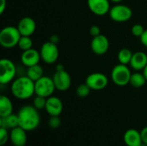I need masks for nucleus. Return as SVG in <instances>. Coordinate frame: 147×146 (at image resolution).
I'll return each mask as SVG.
<instances>
[{"label": "nucleus", "instance_id": "22", "mask_svg": "<svg viewBox=\"0 0 147 146\" xmlns=\"http://www.w3.org/2000/svg\"><path fill=\"white\" fill-rule=\"evenodd\" d=\"M27 76L30 79H32L34 82H35L43 77V68L39 64L33 65V66H30V67H28Z\"/></svg>", "mask_w": 147, "mask_h": 146}, {"label": "nucleus", "instance_id": "29", "mask_svg": "<svg viewBox=\"0 0 147 146\" xmlns=\"http://www.w3.org/2000/svg\"><path fill=\"white\" fill-rule=\"evenodd\" d=\"M8 140H9V133L8 132V129L0 127V145H5Z\"/></svg>", "mask_w": 147, "mask_h": 146}, {"label": "nucleus", "instance_id": "16", "mask_svg": "<svg viewBox=\"0 0 147 146\" xmlns=\"http://www.w3.org/2000/svg\"><path fill=\"white\" fill-rule=\"evenodd\" d=\"M40 53L37 50L31 48L27 51H23L21 56V61L26 67H30L38 65L40 60Z\"/></svg>", "mask_w": 147, "mask_h": 146}, {"label": "nucleus", "instance_id": "24", "mask_svg": "<svg viewBox=\"0 0 147 146\" xmlns=\"http://www.w3.org/2000/svg\"><path fill=\"white\" fill-rule=\"evenodd\" d=\"M17 46L23 52L33 48V40L30 36H21Z\"/></svg>", "mask_w": 147, "mask_h": 146}, {"label": "nucleus", "instance_id": "19", "mask_svg": "<svg viewBox=\"0 0 147 146\" xmlns=\"http://www.w3.org/2000/svg\"><path fill=\"white\" fill-rule=\"evenodd\" d=\"M17 126H19V119L17 114H11L5 117H0V127L11 130Z\"/></svg>", "mask_w": 147, "mask_h": 146}, {"label": "nucleus", "instance_id": "33", "mask_svg": "<svg viewBox=\"0 0 147 146\" xmlns=\"http://www.w3.org/2000/svg\"><path fill=\"white\" fill-rule=\"evenodd\" d=\"M0 14H3L5 9H6V5H7V2L6 0H0Z\"/></svg>", "mask_w": 147, "mask_h": 146}, {"label": "nucleus", "instance_id": "6", "mask_svg": "<svg viewBox=\"0 0 147 146\" xmlns=\"http://www.w3.org/2000/svg\"><path fill=\"white\" fill-rule=\"evenodd\" d=\"M56 89L54 83L53 78L43 76L40 79L34 82V90L35 95L44 96V97H49L51 96L54 90Z\"/></svg>", "mask_w": 147, "mask_h": 146}, {"label": "nucleus", "instance_id": "37", "mask_svg": "<svg viewBox=\"0 0 147 146\" xmlns=\"http://www.w3.org/2000/svg\"><path fill=\"white\" fill-rule=\"evenodd\" d=\"M109 1H111V2H113V3H119L122 2L123 0H109Z\"/></svg>", "mask_w": 147, "mask_h": 146}, {"label": "nucleus", "instance_id": "38", "mask_svg": "<svg viewBox=\"0 0 147 146\" xmlns=\"http://www.w3.org/2000/svg\"><path fill=\"white\" fill-rule=\"evenodd\" d=\"M140 146H147V145L146 144H145V143H142V144H141Z\"/></svg>", "mask_w": 147, "mask_h": 146}, {"label": "nucleus", "instance_id": "12", "mask_svg": "<svg viewBox=\"0 0 147 146\" xmlns=\"http://www.w3.org/2000/svg\"><path fill=\"white\" fill-rule=\"evenodd\" d=\"M90 10L99 16L104 15L110 10L109 0H87Z\"/></svg>", "mask_w": 147, "mask_h": 146}, {"label": "nucleus", "instance_id": "30", "mask_svg": "<svg viewBox=\"0 0 147 146\" xmlns=\"http://www.w3.org/2000/svg\"><path fill=\"white\" fill-rule=\"evenodd\" d=\"M90 34L92 37H96L99 34H101V29L97 25H93L90 28Z\"/></svg>", "mask_w": 147, "mask_h": 146}, {"label": "nucleus", "instance_id": "9", "mask_svg": "<svg viewBox=\"0 0 147 146\" xmlns=\"http://www.w3.org/2000/svg\"><path fill=\"white\" fill-rule=\"evenodd\" d=\"M85 83H87V85L93 90H101L107 87L109 83V78L103 73L94 72L86 77Z\"/></svg>", "mask_w": 147, "mask_h": 146}, {"label": "nucleus", "instance_id": "34", "mask_svg": "<svg viewBox=\"0 0 147 146\" xmlns=\"http://www.w3.org/2000/svg\"><path fill=\"white\" fill-rule=\"evenodd\" d=\"M50 41H52L53 43H55V44H58V42L59 41V35L57 34H53L51 37H50Z\"/></svg>", "mask_w": 147, "mask_h": 146}, {"label": "nucleus", "instance_id": "2", "mask_svg": "<svg viewBox=\"0 0 147 146\" xmlns=\"http://www.w3.org/2000/svg\"><path fill=\"white\" fill-rule=\"evenodd\" d=\"M12 95L19 100H27L35 94L34 82L27 75L14 79L10 85Z\"/></svg>", "mask_w": 147, "mask_h": 146}, {"label": "nucleus", "instance_id": "32", "mask_svg": "<svg viewBox=\"0 0 147 146\" xmlns=\"http://www.w3.org/2000/svg\"><path fill=\"white\" fill-rule=\"evenodd\" d=\"M140 133H141V137H142V141H143V143H145V144H146L147 145V126L144 127V128L140 131Z\"/></svg>", "mask_w": 147, "mask_h": 146}, {"label": "nucleus", "instance_id": "28", "mask_svg": "<svg viewBox=\"0 0 147 146\" xmlns=\"http://www.w3.org/2000/svg\"><path fill=\"white\" fill-rule=\"evenodd\" d=\"M145 28L141 25V24H134L132 27V34L135 36V37H139L140 38V36L143 34V33L145 32Z\"/></svg>", "mask_w": 147, "mask_h": 146}, {"label": "nucleus", "instance_id": "21", "mask_svg": "<svg viewBox=\"0 0 147 146\" xmlns=\"http://www.w3.org/2000/svg\"><path fill=\"white\" fill-rule=\"evenodd\" d=\"M146 82L147 80L144 73L143 72L141 73L140 71H136L134 73H132L129 83L134 88H141L146 84Z\"/></svg>", "mask_w": 147, "mask_h": 146}, {"label": "nucleus", "instance_id": "17", "mask_svg": "<svg viewBox=\"0 0 147 146\" xmlns=\"http://www.w3.org/2000/svg\"><path fill=\"white\" fill-rule=\"evenodd\" d=\"M123 139L127 146H140L143 143L141 133L134 128L126 131L123 136Z\"/></svg>", "mask_w": 147, "mask_h": 146}, {"label": "nucleus", "instance_id": "10", "mask_svg": "<svg viewBox=\"0 0 147 146\" xmlns=\"http://www.w3.org/2000/svg\"><path fill=\"white\" fill-rule=\"evenodd\" d=\"M52 78L56 89L59 91H66L71 85V77L65 69L61 71H56Z\"/></svg>", "mask_w": 147, "mask_h": 146}, {"label": "nucleus", "instance_id": "7", "mask_svg": "<svg viewBox=\"0 0 147 146\" xmlns=\"http://www.w3.org/2000/svg\"><path fill=\"white\" fill-rule=\"evenodd\" d=\"M41 59L48 65L54 64L59 58V48L57 44L53 43L52 41H47L43 43L40 50Z\"/></svg>", "mask_w": 147, "mask_h": 146}, {"label": "nucleus", "instance_id": "31", "mask_svg": "<svg viewBox=\"0 0 147 146\" xmlns=\"http://www.w3.org/2000/svg\"><path fill=\"white\" fill-rule=\"evenodd\" d=\"M140 41H141L142 45L147 47V29L145 30V32L143 33V34L140 36Z\"/></svg>", "mask_w": 147, "mask_h": 146}, {"label": "nucleus", "instance_id": "26", "mask_svg": "<svg viewBox=\"0 0 147 146\" xmlns=\"http://www.w3.org/2000/svg\"><path fill=\"white\" fill-rule=\"evenodd\" d=\"M91 89L87 85V83H82L80 85H78V87L77 88V95L81 97V98H85L87 97L90 93Z\"/></svg>", "mask_w": 147, "mask_h": 146}, {"label": "nucleus", "instance_id": "15", "mask_svg": "<svg viewBox=\"0 0 147 146\" xmlns=\"http://www.w3.org/2000/svg\"><path fill=\"white\" fill-rule=\"evenodd\" d=\"M27 140V131L21 126H17L10 130L9 141L14 146H25Z\"/></svg>", "mask_w": 147, "mask_h": 146}, {"label": "nucleus", "instance_id": "27", "mask_svg": "<svg viewBox=\"0 0 147 146\" xmlns=\"http://www.w3.org/2000/svg\"><path fill=\"white\" fill-rule=\"evenodd\" d=\"M47 124H48V126H49V127L51 129L56 130V129L60 127L61 120H60L59 116H50Z\"/></svg>", "mask_w": 147, "mask_h": 146}, {"label": "nucleus", "instance_id": "35", "mask_svg": "<svg viewBox=\"0 0 147 146\" xmlns=\"http://www.w3.org/2000/svg\"><path fill=\"white\" fill-rule=\"evenodd\" d=\"M61 70H64V65L62 64H58L56 65V71H61Z\"/></svg>", "mask_w": 147, "mask_h": 146}, {"label": "nucleus", "instance_id": "3", "mask_svg": "<svg viewBox=\"0 0 147 146\" xmlns=\"http://www.w3.org/2000/svg\"><path fill=\"white\" fill-rule=\"evenodd\" d=\"M21 36L17 27H4L0 31V45L4 48H12L17 46Z\"/></svg>", "mask_w": 147, "mask_h": 146}, {"label": "nucleus", "instance_id": "23", "mask_svg": "<svg viewBox=\"0 0 147 146\" xmlns=\"http://www.w3.org/2000/svg\"><path fill=\"white\" fill-rule=\"evenodd\" d=\"M133 54L134 53L128 48H122V49H121L119 51V52H118V55H117V58H118V60H119L120 64L127 65H129L130 62H131Z\"/></svg>", "mask_w": 147, "mask_h": 146}, {"label": "nucleus", "instance_id": "11", "mask_svg": "<svg viewBox=\"0 0 147 146\" xmlns=\"http://www.w3.org/2000/svg\"><path fill=\"white\" fill-rule=\"evenodd\" d=\"M90 47L95 54L103 55L109 49V40L107 36L101 34L96 37H93L90 43Z\"/></svg>", "mask_w": 147, "mask_h": 146}, {"label": "nucleus", "instance_id": "18", "mask_svg": "<svg viewBox=\"0 0 147 146\" xmlns=\"http://www.w3.org/2000/svg\"><path fill=\"white\" fill-rule=\"evenodd\" d=\"M129 65L135 71H143L147 65V54L144 52H134Z\"/></svg>", "mask_w": 147, "mask_h": 146}, {"label": "nucleus", "instance_id": "36", "mask_svg": "<svg viewBox=\"0 0 147 146\" xmlns=\"http://www.w3.org/2000/svg\"><path fill=\"white\" fill-rule=\"evenodd\" d=\"M143 73H144V75H145V77H146V78L147 80V65L145 67V69L143 70Z\"/></svg>", "mask_w": 147, "mask_h": 146}, {"label": "nucleus", "instance_id": "1", "mask_svg": "<svg viewBox=\"0 0 147 146\" xmlns=\"http://www.w3.org/2000/svg\"><path fill=\"white\" fill-rule=\"evenodd\" d=\"M17 115L19 119V126L27 132L35 130L40 125V116L39 110L33 105H25L22 107L17 113Z\"/></svg>", "mask_w": 147, "mask_h": 146}, {"label": "nucleus", "instance_id": "5", "mask_svg": "<svg viewBox=\"0 0 147 146\" xmlns=\"http://www.w3.org/2000/svg\"><path fill=\"white\" fill-rule=\"evenodd\" d=\"M16 76V66L9 59H2L0 60V83L7 84L12 83Z\"/></svg>", "mask_w": 147, "mask_h": 146}, {"label": "nucleus", "instance_id": "4", "mask_svg": "<svg viewBox=\"0 0 147 146\" xmlns=\"http://www.w3.org/2000/svg\"><path fill=\"white\" fill-rule=\"evenodd\" d=\"M132 73L127 65H116L111 72V79L113 83L120 87L126 86L129 83Z\"/></svg>", "mask_w": 147, "mask_h": 146}, {"label": "nucleus", "instance_id": "20", "mask_svg": "<svg viewBox=\"0 0 147 146\" xmlns=\"http://www.w3.org/2000/svg\"><path fill=\"white\" fill-rule=\"evenodd\" d=\"M13 114V104L6 96H0V117H5Z\"/></svg>", "mask_w": 147, "mask_h": 146}, {"label": "nucleus", "instance_id": "13", "mask_svg": "<svg viewBox=\"0 0 147 146\" xmlns=\"http://www.w3.org/2000/svg\"><path fill=\"white\" fill-rule=\"evenodd\" d=\"M63 102L59 97L53 96L47 97L45 110L50 116H59L63 111Z\"/></svg>", "mask_w": 147, "mask_h": 146}, {"label": "nucleus", "instance_id": "14", "mask_svg": "<svg viewBox=\"0 0 147 146\" xmlns=\"http://www.w3.org/2000/svg\"><path fill=\"white\" fill-rule=\"evenodd\" d=\"M17 28L22 36H31L36 30V22L33 18L25 16L19 21Z\"/></svg>", "mask_w": 147, "mask_h": 146}, {"label": "nucleus", "instance_id": "8", "mask_svg": "<svg viewBox=\"0 0 147 146\" xmlns=\"http://www.w3.org/2000/svg\"><path fill=\"white\" fill-rule=\"evenodd\" d=\"M110 18L116 22H126L133 16V11L130 7L125 4H116L112 7L109 12Z\"/></svg>", "mask_w": 147, "mask_h": 146}, {"label": "nucleus", "instance_id": "25", "mask_svg": "<svg viewBox=\"0 0 147 146\" xmlns=\"http://www.w3.org/2000/svg\"><path fill=\"white\" fill-rule=\"evenodd\" d=\"M47 97L35 95V96L34 97V100H33V106L38 110L45 109L46 104H47Z\"/></svg>", "mask_w": 147, "mask_h": 146}]
</instances>
